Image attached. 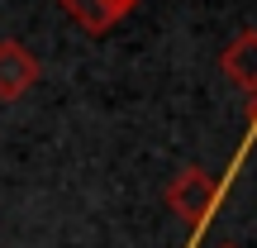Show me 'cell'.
I'll list each match as a JSON object with an SVG mask.
<instances>
[{
    "mask_svg": "<svg viewBox=\"0 0 257 248\" xmlns=\"http://www.w3.org/2000/svg\"><path fill=\"white\" fill-rule=\"evenodd\" d=\"M162 201H167V210H172L176 220H186L191 229H200V224L214 215V201H219V182H214L205 167H181V172L167 182Z\"/></svg>",
    "mask_w": 257,
    "mask_h": 248,
    "instance_id": "obj_1",
    "label": "cell"
},
{
    "mask_svg": "<svg viewBox=\"0 0 257 248\" xmlns=\"http://www.w3.org/2000/svg\"><path fill=\"white\" fill-rule=\"evenodd\" d=\"M43 62L34 57V48H24L19 38H0V101H19L24 91H34Z\"/></svg>",
    "mask_w": 257,
    "mask_h": 248,
    "instance_id": "obj_2",
    "label": "cell"
},
{
    "mask_svg": "<svg viewBox=\"0 0 257 248\" xmlns=\"http://www.w3.org/2000/svg\"><path fill=\"white\" fill-rule=\"evenodd\" d=\"M219 67L243 96H257V29H243L229 48L219 53Z\"/></svg>",
    "mask_w": 257,
    "mask_h": 248,
    "instance_id": "obj_3",
    "label": "cell"
},
{
    "mask_svg": "<svg viewBox=\"0 0 257 248\" xmlns=\"http://www.w3.org/2000/svg\"><path fill=\"white\" fill-rule=\"evenodd\" d=\"M62 10H67V15H72L76 24L86 29V34H95V38H100V34H110V29L124 19V10L114 5V0H62Z\"/></svg>",
    "mask_w": 257,
    "mask_h": 248,
    "instance_id": "obj_4",
    "label": "cell"
},
{
    "mask_svg": "<svg viewBox=\"0 0 257 248\" xmlns=\"http://www.w3.org/2000/svg\"><path fill=\"white\" fill-rule=\"evenodd\" d=\"M114 5H119V10H124V15H128V10H134V5H138V0H114Z\"/></svg>",
    "mask_w": 257,
    "mask_h": 248,
    "instance_id": "obj_5",
    "label": "cell"
},
{
    "mask_svg": "<svg viewBox=\"0 0 257 248\" xmlns=\"http://www.w3.org/2000/svg\"><path fill=\"white\" fill-rule=\"evenodd\" d=\"M252 101H257V96H252ZM252 129H257V120H252Z\"/></svg>",
    "mask_w": 257,
    "mask_h": 248,
    "instance_id": "obj_6",
    "label": "cell"
},
{
    "mask_svg": "<svg viewBox=\"0 0 257 248\" xmlns=\"http://www.w3.org/2000/svg\"><path fill=\"white\" fill-rule=\"evenodd\" d=\"M224 248H233V243H224Z\"/></svg>",
    "mask_w": 257,
    "mask_h": 248,
    "instance_id": "obj_7",
    "label": "cell"
}]
</instances>
